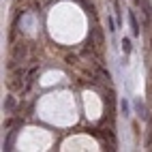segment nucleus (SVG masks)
Wrapping results in <instances>:
<instances>
[{"mask_svg":"<svg viewBox=\"0 0 152 152\" xmlns=\"http://www.w3.org/2000/svg\"><path fill=\"white\" fill-rule=\"evenodd\" d=\"M135 107H137V111H139V116L146 118V105L141 103V101H135Z\"/></svg>","mask_w":152,"mask_h":152,"instance_id":"423d86ee","label":"nucleus"},{"mask_svg":"<svg viewBox=\"0 0 152 152\" xmlns=\"http://www.w3.org/2000/svg\"><path fill=\"white\" fill-rule=\"evenodd\" d=\"M150 131H152V120H150ZM150 137H152V133H150Z\"/></svg>","mask_w":152,"mask_h":152,"instance_id":"ddd939ff","label":"nucleus"},{"mask_svg":"<svg viewBox=\"0 0 152 152\" xmlns=\"http://www.w3.org/2000/svg\"><path fill=\"white\" fill-rule=\"evenodd\" d=\"M66 62L69 64H77V58L75 56H66Z\"/></svg>","mask_w":152,"mask_h":152,"instance_id":"9d476101","label":"nucleus"},{"mask_svg":"<svg viewBox=\"0 0 152 152\" xmlns=\"http://www.w3.org/2000/svg\"><path fill=\"white\" fill-rule=\"evenodd\" d=\"M150 45H152V39H150Z\"/></svg>","mask_w":152,"mask_h":152,"instance_id":"4468645a","label":"nucleus"},{"mask_svg":"<svg viewBox=\"0 0 152 152\" xmlns=\"http://www.w3.org/2000/svg\"><path fill=\"white\" fill-rule=\"evenodd\" d=\"M129 22H131V30H133V34L137 37L139 34V24H137V17L133 11H129Z\"/></svg>","mask_w":152,"mask_h":152,"instance_id":"20e7f679","label":"nucleus"},{"mask_svg":"<svg viewBox=\"0 0 152 152\" xmlns=\"http://www.w3.org/2000/svg\"><path fill=\"white\" fill-rule=\"evenodd\" d=\"M24 56H26V45L24 43H17L13 47V60H15V62H17V60H24Z\"/></svg>","mask_w":152,"mask_h":152,"instance_id":"7ed1b4c3","label":"nucleus"},{"mask_svg":"<svg viewBox=\"0 0 152 152\" xmlns=\"http://www.w3.org/2000/svg\"><path fill=\"white\" fill-rule=\"evenodd\" d=\"M13 105H15V101L9 96V99H7V103H4V107H7V109H13Z\"/></svg>","mask_w":152,"mask_h":152,"instance_id":"1a4fd4ad","label":"nucleus"},{"mask_svg":"<svg viewBox=\"0 0 152 152\" xmlns=\"http://www.w3.org/2000/svg\"><path fill=\"white\" fill-rule=\"evenodd\" d=\"M131 47H133V45H131V39H122V52L131 54Z\"/></svg>","mask_w":152,"mask_h":152,"instance_id":"0eeeda50","label":"nucleus"},{"mask_svg":"<svg viewBox=\"0 0 152 152\" xmlns=\"http://www.w3.org/2000/svg\"><path fill=\"white\" fill-rule=\"evenodd\" d=\"M120 107H122V111H124V116H126V114H129V105H126L124 101H122V105H120Z\"/></svg>","mask_w":152,"mask_h":152,"instance_id":"f8f14e48","label":"nucleus"},{"mask_svg":"<svg viewBox=\"0 0 152 152\" xmlns=\"http://www.w3.org/2000/svg\"><path fill=\"white\" fill-rule=\"evenodd\" d=\"M99 77L103 79V82H109V73H105V71H99Z\"/></svg>","mask_w":152,"mask_h":152,"instance_id":"6e6552de","label":"nucleus"},{"mask_svg":"<svg viewBox=\"0 0 152 152\" xmlns=\"http://www.w3.org/2000/svg\"><path fill=\"white\" fill-rule=\"evenodd\" d=\"M24 77H26V71L19 69L17 73H13L11 82H9V88H11V90H19V88H22V84H24Z\"/></svg>","mask_w":152,"mask_h":152,"instance_id":"f03ea898","label":"nucleus"},{"mask_svg":"<svg viewBox=\"0 0 152 152\" xmlns=\"http://www.w3.org/2000/svg\"><path fill=\"white\" fill-rule=\"evenodd\" d=\"M15 135H17V131H11V133H9V137H7V141H4V148L2 150H13V141H15Z\"/></svg>","mask_w":152,"mask_h":152,"instance_id":"39448f33","label":"nucleus"},{"mask_svg":"<svg viewBox=\"0 0 152 152\" xmlns=\"http://www.w3.org/2000/svg\"><path fill=\"white\" fill-rule=\"evenodd\" d=\"M88 45L92 52L101 54V49L105 45V37H103V30L101 28H92V32H90V39H88Z\"/></svg>","mask_w":152,"mask_h":152,"instance_id":"f257e3e1","label":"nucleus"},{"mask_svg":"<svg viewBox=\"0 0 152 152\" xmlns=\"http://www.w3.org/2000/svg\"><path fill=\"white\" fill-rule=\"evenodd\" d=\"M107 26H109V30H116V26H114V19H111V17H107Z\"/></svg>","mask_w":152,"mask_h":152,"instance_id":"9b49d317","label":"nucleus"}]
</instances>
